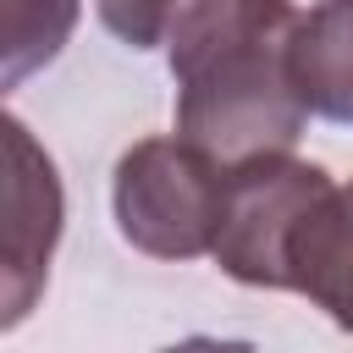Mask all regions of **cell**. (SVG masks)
Segmentation results:
<instances>
[{
	"mask_svg": "<svg viewBox=\"0 0 353 353\" xmlns=\"http://www.w3.org/2000/svg\"><path fill=\"white\" fill-rule=\"evenodd\" d=\"M292 292L325 309L331 325L353 331V182H336V193L309 221L292 265Z\"/></svg>",
	"mask_w": 353,
	"mask_h": 353,
	"instance_id": "cell-6",
	"label": "cell"
},
{
	"mask_svg": "<svg viewBox=\"0 0 353 353\" xmlns=\"http://www.w3.org/2000/svg\"><path fill=\"white\" fill-rule=\"evenodd\" d=\"M77 17L83 0H0V88H17L50 66L66 50Z\"/></svg>",
	"mask_w": 353,
	"mask_h": 353,
	"instance_id": "cell-7",
	"label": "cell"
},
{
	"mask_svg": "<svg viewBox=\"0 0 353 353\" xmlns=\"http://www.w3.org/2000/svg\"><path fill=\"white\" fill-rule=\"evenodd\" d=\"M298 28L292 0H188L165 39L176 138L215 165L292 154L309 121L292 72Z\"/></svg>",
	"mask_w": 353,
	"mask_h": 353,
	"instance_id": "cell-1",
	"label": "cell"
},
{
	"mask_svg": "<svg viewBox=\"0 0 353 353\" xmlns=\"http://www.w3.org/2000/svg\"><path fill=\"white\" fill-rule=\"evenodd\" d=\"M6 132V325H22L44 292L61 226H66V193L55 160L39 149L22 116L0 121Z\"/></svg>",
	"mask_w": 353,
	"mask_h": 353,
	"instance_id": "cell-4",
	"label": "cell"
},
{
	"mask_svg": "<svg viewBox=\"0 0 353 353\" xmlns=\"http://www.w3.org/2000/svg\"><path fill=\"white\" fill-rule=\"evenodd\" d=\"M331 193H336L331 171L298 154H259L226 165V204L210 259L243 287L292 292L298 243Z\"/></svg>",
	"mask_w": 353,
	"mask_h": 353,
	"instance_id": "cell-2",
	"label": "cell"
},
{
	"mask_svg": "<svg viewBox=\"0 0 353 353\" xmlns=\"http://www.w3.org/2000/svg\"><path fill=\"white\" fill-rule=\"evenodd\" d=\"M188 0H94L99 22L127 44V50H154L171 39L176 17H182Z\"/></svg>",
	"mask_w": 353,
	"mask_h": 353,
	"instance_id": "cell-8",
	"label": "cell"
},
{
	"mask_svg": "<svg viewBox=\"0 0 353 353\" xmlns=\"http://www.w3.org/2000/svg\"><path fill=\"white\" fill-rule=\"evenodd\" d=\"M292 72L309 116L353 127V0H320L303 11Z\"/></svg>",
	"mask_w": 353,
	"mask_h": 353,
	"instance_id": "cell-5",
	"label": "cell"
},
{
	"mask_svg": "<svg viewBox=\"0 0 353 353\" xmlns=\"http://www.w3.org/2000/svg\"><path fill=\"white\" fill-rule=\"evenodd\" d=\"M160 353H259L254 342H237V336H182Z\"/></svg>",
	"mask_w": 353,
	"mask_h": 353,
	"instance_id": "cell-9",
	"label": "cell"
},
{
	"mask_svg": "<svg viewBox=\"0 0 353 353\" xmlns=\"http://www.w3.org/2000/svg\"><path fill=\"white\" fill-rule=\"evenodd\" d=\"M226 204V165L171 138H138L110 171L116 232L149 259H199L215 248Z\"/></svg>",
	"mask_w": 353,
	"mask_h": 353,
	"instance_id": "cell-3",
	"label": "cell"
}]
</instances>
